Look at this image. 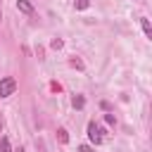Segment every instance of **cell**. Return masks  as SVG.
<instances>
[{"instance_id": "1", "label": "cell", "mask_w": 152, "mask_h": 152, "mask_svg": "<svg viewBox=\"0 0 152 152\" xmlns=\"http://www.w3.org/2000/svg\"><path fill=\"white\" fill-rule=\"evenodd\" d=\"M14 90H17V81L12 76L0 81V97H10V95H14Z\"/></svg>"}, {"instance_id": "2", "label": "cell", "mask_w": 152, "mask_h": 152, "mask_svg": "<svg viewBox=\"0 0 152 152\" xmlns=\"http://www.w3.org/2000/svg\"><path fill=\"white\" fill-rule=\"evenodd\" d=\"M88 138H90L93 145H100V142H102V128H100L95 121L88 124Z\"/></svg>"}, {"instance_id": "3", "label": "cell", "mask_w": 152, "mask_h": 152, "mask_svg": "<svg viewBox=\"0 0 152 152\" xmlns=\"http://www.w3.org/2000/svg\"><path fill=\"white\" fill-rule=\"evenodd\" d=\"M17 10L24 12V14H33V5L28 0H17Z\"/></svg>"}, {"instance_id": "4", "label": "cell", "mask_w": 152, "mask_h": 152, "mask_svg": "<svg viewBox=\"0 0 152 152\" xmlns=\"http://www.w3.org/2000/svg\"><path fill=\"white\" fill-rule=\"evenodd\" d=\"M140 26H142V31H145V36H147V38H152V24H150V19H145V17H140Z\"/></svg>"}, {"instance_id": "5", "label": "cell", "mask_w": 152, "mask_h": 152, "mask_svg": "<svg viewBox=\"0 0 152 152\" xmlns=\"http://www.w3.org/2000/svg\"><path fill=\"white\" fill-rule=\"evenodd\" d=\"M71 104H74V109H83V107H86V97H83V95H74Z\"/></svg>"}, {"instance_id": "6", "label": "cell", "mask_w": 152, "mask_h": 152, "mask_svg": "<svg viewBox=\"0 0 152 152\" xmlns=\"http://www.w3.org/2000/svg\"><path fill=\"white\" fill-rule=\"evenodd\" d=\"M57 138H59V142H69V133H66L64 128H59V131H57Z\"/></svg>"}, {"instance_id": "7", "label": "cell", "mask_w": 152, "mask_h": 152, "mask_svg": "<svg viewBox=\"0 0 152 152\" xmlns=\"http://www.w3.org/2000/svg\"><path fill=\"white\" fill-rule=\"evenodd\" d=\"M0 147H2V152H12V147H10V140H7V138H2V140H0Z\"/></svg>"}, {"instance_id": "8", "label": "cell", "mask_w": 152, "mask_h": 152, "mask_svg": "<svg viewBox=\"0 0 152 152\" xmlns=\"http://www.w3.org/2000/svg\"><path fill=\"white\" fill-rule=\"evenodd\" d=\"M74 5H76V10H86V7L90 5V0H76Z\"/></svg>"}, {"instance_id": "9", "label": "cell", "mask_w": 152, "mask_h": 152, "mask_svg": "<svg viewBox=\"0 0 152 152\" xmlns=\"http://www.w3.org/2000/svg\"><path fill=\"white\" fill-rule=\"evenodd\" d=\"M104 121H107L109 126H114V124H116V119H114V114H104Z\"/></svg>"}, {"instance_id": "10", "label": "cell", "mask_w": 152, "mask_h": 152, "mask_svg": "<svg viewBox=\"0 0 152 152\" xmlns=\"http://www.w3.org/2000/svg\"><path fill=\"white\" fill-rule=\"evenodd\" d=\"M78 152H95V150H93L90 145H81V147H78Z\"/></svg>"}, {"instance_id": "11", "label": "cell", "mask_w": 152, "mask_h": 152, "mask_svg": "<svg viewBox=\"0 0 152 152\" xmlns=\"http://www.w3.org/2000/svg\"><path fill=\"white\" fill-rule=\"evenodd\" d=\"M50 45H52V48H55V50H57V48H62V40H59V38H55V40H52V43H50Z\"/></svg>"}]
</instances>
